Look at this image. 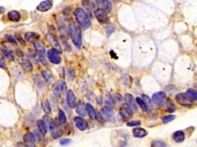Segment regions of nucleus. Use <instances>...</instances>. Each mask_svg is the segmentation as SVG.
Returning a JSON list of instances; mask_svg holds the SVG:
<instances>
[{"mask_svg":"<svg viewBox=\"0 0 197 147\" xmlns=\"http://www.w3.org/2000/svg\"><path fill=\"white\" fill-rule=\"evenodd\" d=\"M69 32L74 45L77 48H80L82 45V36L80 27L75 22H72L69 26Z\"/></svg>","mask_w":197,"mask_h":147,"instance_id":"1","label":"nucleus"},{"mask_svg":"<svg viewBox=\"0 0 197 147\" xmlns=\"http://www.w3.org/2000/svg\"><path fill=\"white\" fill-rule=\"evenodd\" d=\"M74 16L79 25L83 29H88L91 26V21L87 13L81 8L76 9L74 11Z\"/></svg>","mask_w":197,"mask_h":147,"instance_id":"2","label":"nucleus"},{"mask_svg":"<svg viewBox=\"0 0 197 147\" xmlns=\"http://www.w3.org/2000/svg\"><path fill=\"white\" fill-rule=\"evenodd\" d=\"M175 101L184 107H191L193 105V100L185 93H179L175 97Z\"/></svg>","mask_w":197,"mask_h":147,"instance_id":"3","label":"nucleus"},{"mask_svg":"<svg viewBox=\"0 0 197 147\" xmlns=\"http://www.w3.org/2000/svg\"><path fill=\"white\" fill-rule=\"evenodd\" d=\"M119 112L120 115V116L124 120H129V119H130L133 115V110L126 103L122 104V105L120 107Z\"/></svg>","mask_w":197,"mask_h":147,"instance_id":"4","label":"nucleus"},{"mask_svg":"<svg viewBox=\"0 0 197 147\" xmlns=\"http://www.w3.org/2000/svg\"><path fill=\"white\" fill-rule=\"evenodd\" d=\"M166 98V95L164 92H158L154 94L152 96V101L158 107H162Z\"/></svg>","mask_w":197,"mask_h":147,"instance_id":"5","label":"nucleus"},{"mask_svg":"<svg viewBox=\"0 0 197 147\" xmlns=\"http://www.w3.org/2000/svg\"><path fill=\"white\" fill-rule=\"evenodd\" d=\"M49 129L50 130L53 139H57L60 138L63 135V133H64V130H63V128L61 125L55 124V122H53L49 126Z\"/></svg>","mask_w":197,"mask_h":147,"instance_id":"6","label":"nucleus"},{"mask_svg":"<svg viewBox=\"0 0 197 147\" xmlns=\"http://www.w3.org/2000/svg\"><path fill=\"white\" fill-rule=\"evenodd\" d=\"M101 113L107 121L111 123H114L116 122L114 113L111 109L107 107H103L101 109Z\"/></svg>","mask_w":197,"mask_h":147,"instance_id":"7","label":"nucleus"},{"mask_svg":"<svg viewBox=\"0 0 197 147\" xmlns=\"http://www.w3.org/2000/svg\"><path fill=\"white\" fill-rule=\"evenodd\" d=\"M47 57L49 60L53 64H59L62 61L59 53L53 48L47 51Z\"/></svg>","mask_w":197,"mask_h":147,"instance_id":"8","label":"nucleus"},{"mask_svg":"<svg viewBox=\"0 0 197 147\" xmlns=\"http://www.w3.org/2000/svg\"><path fill=\"white\" fill-rule=\"evenodd\" d=\"M95 16L98 22L101 23H108L109 22V18L107 12L98 9L95 11Z\"/></svg>","mask_w":197,"mask_h":147,"instance_id":"9","label":"nucleus"},{"mask_svg":"<svg viewBox=\"0 0 197 147\" xmlns=\"http://www.w3.org/2000/svg\"><path fill=\"white\" fill-rule=\"evenodd\" d=\"M74 121L75 122L76 126L78 128V129L80 131H85L87 130L88 127V124L86 119H84L83 117L80 116H75L74 118Z\"/></svg>","mask_w":197,"mask_h":147,"instance_id":"10","label":"nucleus"},{"mask_svg":"<svg viewBox=\"0 0 197 147\" xmlns=\"http://www.w3.org/2000/svg\"><path fill=\"white\" fill-rule=\"evenodd\" d=\"M47 39L49 43L53 47V49H55V50L56 51H57L59 53L62 52V48L59 43L57 37L52 34H49L47 36Z\"/></svg>","mask_w":197,"mask_h":147,"instance_id":"11","label":"nucleus"},{"mask_svg":"<svg viewBox=\"0 0 197 147\" xmlns=\"http://www.w3.org/2000/svg\"><path fill=\"white\" fill-rule=\"evenodd\" d=\"M18 61L20 66L22 67L26 71L32 72L33 71L32 64L29 60H28L27 59L23 58V56H20L19 58Z\"/></svg>","mask_w":197,"mask_h":147,"instance_id":"12","label":"nucleus"},{"mask_svg":"<svg viewBox=\"0 0 197 147\" xmlns=\"http://www.w3.org/2000/svg\"><path fill=\"white\" fill-rule=\"evenodd\" d=\"M53 7V1L52 0H45L41 2L37 6V10L40 12H47L51 9Z\"/></svg>","mask_w":197,"mask_h":147,"instance_id":"13","label":"nucleus"},{"mask_svg":"<svg viewBox=\"0 0 197 147\" xmlns=\"http://www.w3.org/2000/svg\"><path fill=\"white\" fill-rule=\"evenodd\" d=\"M23 140L26 147H35V141L32 132H26L24 135Z\"/></svg>","mask_w":197,"mask_h":147,"instance_id":"14","label":"nucleus"},{"mask_svg":"<svg viewBox=\"0 0 197 147\" xmlns=\"http://www.w3.org/2000/svg\"><path fill=\"white\" fill-rule=\"evenodd\" d=\"M67 103L68 104V105L70 107H71L72 109L75 108L76 106V97L73 92V91L70 90L68 91L67 94Z\"/></svg>","mask_w":197,"mask_h":147,"instance_id":"15","label":"nucleus"},{"mask_svg":"<svg viewBox=\"0 0 197 147\" xmlns=\"http://www.w3.org/2000/svg\"><path fill=\"white\" fill-rule=\"evenodd\" d=\"M76 113H78L80 116H86L88 114L86 105L85 103L82 101H79L78 103L76 104Z\"/></svg>","mask_w":197,"mask_h":147,"instance_id":"16","label":"nucleus"},{"mask_svg":"<svg viewBox=\"0 0 197 147\" xmlns=\"http://www.w3.org/2000/svg\"><path fill=\"white\" fill-rule=\"evenodd\" d=\"M96 2L101 9L107 12H109L111 11L112 4L109 2V0H96Z\"/></svg>","mask_w":197,"mask_h":147,"instance_id":"17","label":"nucleus"},{"mask_svg":"<svg viewBox=\"0 0 197 147\" xmlns=\"http://www.w3.org/2000/svg\"><path fill=\"white\" fill-rule=\"evenodd\" d=\"M124 100L126 102V104H128L133 110L136 111L137 110V106L136 105V103L134 100V98H133L131 94L128 93L125 94L124 95Z\"/></svg>","mask_w":197,"mask_h":147,"instance_id":"18","label":"nucleus"},{"mask_svg":"<svg viewBox=\"0 0 197 147\" xmlns=\"http://www.w3.org/2000/svg\"><path fill=\"white\" fill-rule=\"evenodd\" d=\"M173 141L177 143H183L185 139V133L181 130H178V131H175L173 134Z\"/></svg>","mask_w":197,"mask_h":147,"instance_id":"19","label":"nucleus"},{"mask_svg":"<svg viewBox=\"0 0 197 147\" xmlns=\"http://www.w3.org/2000/svg\"><path fill=\"white\" fill-rule=\"evenodd\" d=\"M24 38L28 42L34 43L35 41L39 40L40 35L35 32H26L24 34Z\"/></svg>","mask_w":197,"mask_h":147,"instance_id":"20","label":"nucleus"},{"mask_svg":"<svg viewBox=\"0 0 197 147\" xmlns=\"http://www.w3.org/2000/svg\"><path fill=\"white\" fill-rule=\"evenodd\" d=\"M104 101L107 107L110 109H113L115 107V101L113 99V97H112V96L108 91L105 93Z\"/></svg>","mask_w":197,"mask_h":147,"instance_id":"21","label":"nucleus"},{"mask_svg":"<svg viewBox=\"0 0 197 147\" xmlns=\"http://www.w3.org/2000/svg\"><path fill=\"white\" fill-rule=\"evenodd\" d=\"M148 135L147 131L141 128H136L133 130V135L136 138H143Z\"/></svg>","mask_w":197,"mask_h":147,"instance_id":"22","label":"nucleus"},{"mask_svg":"<svg viewBox=\"0 0 197 147\" xmlns=\"http://www.w3.org/2000/svg\"><path fill=\"white\" fill-rule=\"evenodd\" d=\"M82 3L83 7L90 13L95 9V4L92 0H82Z\"/></svg>","mask_w":197,"mask_h":147,"instance_id":"23","label":"nucleus"},{"mask_svg":"<svg viewBox=\"0 0 197 147\" xmlns=\"http://www.w3.org/2000/svg\"><path fill=\"white\" fill-rule=\"evenodd\" d=\"M34 47H35V49H36V52H38V54H39V56L40 55L45 56V47H44V43H42L41 41H40L39 40L35 41L34 43Z\"/></svg>","mask_w":197,"mask_h":147,"instance_id":"24","label":"nucleus"},{"mask_svg":"<svg viewBox=\"0 0 197 147\" xmlns=\"http://www.w3.org/2000/svg\"><path fill=\"white\" fill-rule=\"evenodd\" d=\"M8 17L9 18V20L12 21V22H19V21L20 20L21 16L20 14L19 11H11L8 13Z\"/></svg>","mask_w":197,"mask_h":147,"instance_id":"25","label":"nucleus"},{"mask_svg":"<svg viewBox=\"0 0 197 147\" xmlns=\"http://www.w3.org/2000/svg\"><path fill=\"white\" fill-rule=\"evenodd\" d=\"M41 104L42 109L44 111V113L47 115H50L51 113V108L49 100L47 99L42 100Z\"/></svg>","mask_w":197,"mask_h":147,"instance_id":"26","label":"nucleus"},{"mask_svg":"<svg viewBox=\"0 0 197 147\" xmlns=\"http://www.w3.org/2000/svg\"><path fill=\"white\" fill-rule=\"evenodd\" d=\"M36 125L38 128V131L41 133V134L45 135L47 132V128L45 125L43 120H38L36 121Z\"/></svg>","mask_w":197,"mask_h":147,"instance_id":"27","label":"nucleus"},{"mask_svg":"<svg viewBox=\"0 0 197 147\" xmlns=\"http://www.w3.org/2000/svg\"><path fill=\"white\" fill-rule=\"evenodd\" d=\"M37 53L38 52L32 50V49H29L27 52V55L29 56V57L31 59L32 61H33L35 63V64H38L39 62V56Z\"/></svg>","mask_w":197,"mask_h":147,"instance_id":"28","label":"nucleus"},{"mask_svg":"<svg viewBox=\"0 0 197 147\" xmlns=\"http://www.w3.org/2000/svg\"><path fill=\"white\" fill-rule=\"evenodd\" d=\"M86 109H87V113H88L89 118L92 120H95L96 119V112L94 109V107L91 105L90 103H86Z\"/></svg>","mask_w":197,"mask_h":147,"instance_id":"29","label":"nucleus"},{"mask_svg":"<svg viewBox=\"0 0 197 147\" xmlns=\"http://www.w3.org/2000/svg\"><path fill=\"white\" fill-rule=\"evenodd\" d=\"M122 82L124 85L130 88L132 85V79L129 75L124 74L122 76Z\"/></svg>","mask_w":197,"mask_h":147,"instance_id":"30","label":"nucleus"},{"mask_svg":"<svg viewBox=\"0 0 197 147\" xmlns=\"http://www.w3.org/2000/svg\"><path fill=\"white\" fill-rule=\"evenodd\" d=\"M41 74H42V76H43L45 81H47V82L51 83L53 81V76L52 74L49 71H48L47 70H46V69L42 70Z\"/></svg>","mask_w":197,"mask_h":147,"instance_id":"31","label":"nucleus"},{"mask_svg":"<svg viewBox=\"0 0 197 147\" xmlns=\"http://www.w3.org/2000/svg\"><path fill=\"white\" fill-rule=\"evenodd\" d=\"M1 51H2V54H3L4 56L7 59H8L9 61H13L15 60V57H14V56L13 55V54L10 51H9L8 50H7L6 48H2Z\"/></svg>","mask_w":197,"mask_h":147,"instance_id":"32","label":"nucleus"},{"mask_svg":"<svg viewBox=\"0 0 197 147\" xmlns=\"http://www.w3.org/2000/svg\"><path fill=\"white\" fill-rule=\"evenodd\" d=\"M34 82L36 84V86H38V88H43L45 86V84L44 82V81L41 79L40 76H39V75H36L34 78Z\"/></svg>","mask_w":197,"mask_h":147,"instance_id":"33","label":"nucleus"},{"mask_svg":"<svg viewBox=\"0 0 197 147\" xmlns=\"http://www.w3.org/2000/svg\"><path fill=\"white\" fill-rule=\"evenodd\" d=\"M58 119H59V122L61 124H65L67 122V116H66V115L65 113V112L63 111L62 110H61V109L59 110Z\"/></svg>","mask_w":197,"mask_h":147,"instance_id":"34","label":"nucleus"},{"mask_svg":"<svg viewBox=\"0 0 197 147\" xmlns=\"http://www.w3.org/2000/svg\"><path fill=\"white\" fill-rule=\"evenodd\" d=\"M67 76H68V78L69 80L73 81L75 79V76H76L75 71H74V69L72 67H67Z\"/></svg>","mask_w":197,"mask_h":147,"instance_id":"35","label":"nucleus"},{"mask_svg":"<svg viewBox=\"0 0 197 147\" xmlns=\"http://www.w3.org/2000/svg\"><path fill=\"white\" fill-rule=\"evenodd\" d=\"M142 97H143L142 100H143V101L146 104L148 110L151 109L152 108V103L151 100L150 99V97L149 96H147L145 94H143L142 95Z\"/></svg>","mask_w":197,"mask_h":147,"instance_id":"36","label":"nucleus"},{"mask_svg":"<svg viewBox=\"0 0 197 147\" xmlns=\"http://www.w3.org/2000/svg\"><path fill=\"white\" fill-rule=\"evenodd\" d=\"M167 145L165 142L159 140H154L151 143V147H166Z\"/></svg>","mask_w":197,"mask_h":147,"instance_id":"37","label":"nucleus"},{"mask_svg":"<svg viewBox=\"0 0 197 147\" xmlns=\"http://www.w3.org/2000/svg\"><path fill=\"white\" fill-rule=\"evenodd\" d=\"M136 102L139 105V106L141 108V109L143 110V111H145L146 112L148 110V109H147V107L146 105V104L145 103V102L143 101V100H142V98H141L139 97H136Z\"/></svg>","mask_w":197,"mask_h":147,"instance_id":"38","label":"nucleus"},{"mask_svg":"<svg viewBox=\"0 0 197 147\" xmlns=\"http://www.w3.org/2000/svg\"><path fill=\"white\" fill-rule=\"evenodd\" d=\"M175 118H176V116H175V115H166V116H162L161 119H162V120L164 124H167V123H169V122L173 121V120H175Z\"/></svg>","mask_w":197,"mask_h":147,"instance_id":"39","label":"nucleus"},{"mask_svg":"<svg viewBox=\"0 0 197 147\" xmlns=\"http://www.w3.org/2000/svg\"><path fill=\"white\" fill-rule=\"evenodd\" d=\"M43 122H44L47 128H49V126L54 122L53 119L47 115L43 116Z\"/></svg>","mask_w":197,"mask_h":147,"instance_id":"40","label":"nucleus"},{"mask_svg":"<svg viewBox=\"0 0 197 147\" xmlns=\"http://www.w3.org/2000/svg\"><path fill=\"white\" fill-rule=\"evenodd\" d=\"M186 94L190 97H191L193 100H196V99H197V94H196V91L194 90V89H193V88L187 89Z\"/></svg>","mask_w":197,"mask_h":147,"instance_id":"41","label":"nucleus"},{"mask_svg":"<svg viewBox=\"0 0 197 147\" xmlns=\"http://www.w3.org/2000/svg\"><path fill=\"white\" fill-rule=\"evenodd\" d=\"M32 134L34 138L35 143H40L41 141V133L38 130H35L34 132H32Z\"/></svg>","mask_w":197,"mask_h":147,"instance_id":"42","label":"nucleus"},{"mask_svg":"<svg viewBox=\"0 0 197 147\" xmlns=\"http://www.w3.org/2000/svg\"><path fill=\"white\" fill-rule=\"evenodd\" d=\"M52 92L53 93V94L55 95V96L57 98H60L61 97V92L59 86L56 85V84H54L52 86Z\"/></svg>","mask_w":197,"mask_h":147,"instance_id":"43","label":"nucleus"},{"mask_svg":"<svg viewBox=\"0 0 197 147\" xmlns=\"http://www.w3.org/2000/svg\"><path fill=\"white\" fill-rule=\"evenodd\" d=\"M59 85L61 92L63 94H66L67 92V86L66 82L64 81H60L59 82Z\"/></svg>","mask_w":197,"mask_h":147,"instance_id":"44","label":"nucleus"},{"mask_svg":"<svg viewBox=\"0 0 197 147\" xmlns=\"http://www.w3.org/2000/svg\"><path fill=\"white\" fill-rule=\"evenodd\" d=\"M166 110L168 113H173L175 110V107L173 103L171 101H168L166 103Z\"/></svg>","mask_w":197,"mask_h":147,"instance_id":"45","label":"nucleus"},{"mask_svg":"<svg viewBox=\"0 0 197 147\" xmlns=\"http://www.w3.org/2000/svg\"><path fill=\"white\" fill-rule=\"evenodd\" d=\"M5 38L8 40L9 43H13V44H15V45H16V44H17V39L14 37H13L11 35H9V34H6L5 36Z\"/></svg>","mask_w":197,"mask_h":147,"instance_id":"46","label":"nucleus"},{"mask_svg":"<svg viewBox=\"0 0 197 147\" xmlns=\"http://www.w3.org/2000/svg\"><path fill=\"white\" fill-rule=\"evenodd\" d=\"M141 121L140 120H133L131 122H128L126 124V125L129 127H135V126H138V125H141Z\"/></svg>","mask_w":197,"mask_h":147,"instance_id":"47","label":"nucleus"},{"mask_svg":"<svg viewBox=\"0 0 197 147\" xmlns=\"http://www.w3.org/2000/svg\"><path fill=\"white\" fill-rule=\"evenodd\" d=\"M105 28H106V33L108 36H110V35L114 32V27L108 24L105 27Z\"/></svg>","mask_w":197,"mask_h":147,"instance_id":"48","label":"nucleus"},{"mask_svg":"<svg viewBox=\"0 0 197 147\" xmlns=\"http://www.w3.org/2000/svg\"><path fill=\"white\" fill-rule=\"evenodd\" d=\"M112 97H113L114 101H117V102L122 101L123 99L122 95L119 93H115L113 96H112Z\"/></svg>","mask_w":197,"mask_h":147,"instance_id":"49","label":"nucleus"},{"mask_svg":"<svg viewBox=\"0 0 197 147\" xmlns=\"http://www.w3.org/2000/svg\"><path fill=\"white\" fill-rule=\"evenodd\" d=\"M70 142H71V140H70V139H67V138L62 139L60 141V145L61 146H65V145H68Z\"/></svg>","mask_w":197,"mask_h":147,"instance_id":"50","label":"nucleus"},{"mask_svg":"<svg viewBox=\"0 0 197 147\" xmlns=\"http://www.w3.org/2000/svg\"><path fill=\"white\" fill-rule=\"evenodd\" d=\"M96 119H97V120L98 122H99L100 123L104 122V118H103V116L101 115V113H100V112H97V113H96Z\"/></svg>","mask_w":197,"mask_h":147,"instance_id":"51","label":"nucleus"},{"mask_svg":"<svg viewBox=\"0 0 197 147\" xmlns=\"http://www.w3.org/2000/svg\"><path fill=\"white\" fill-rule=\"evenodd\" d=\"M6 67V63L5 60L3 58V56L0 54V67L2 68H5Z\"/></svg>","mask_w":197,"mask_h":147,"instance_id":"52","label":"nucleus"},{"mask_svg":"<svg viewBox=\"0 0 197 147\" xmlns=\"http://www.w3.org/2000/svg\"><path fill=\"white\" fill-rule=\"evenodd\" d=\"M39 60L43 64L44 66H47V61L45 59V56H42V55H40L39 56Z\"/></svg>","mask_w":197,"mask_h":147,"instance_id":"53","label":"nucleus"},{"mask_svg":"<svg viewBox=\"0 0 197 147\" xmlns=\"http://www.w3.org/2000/svg\"><path fill=\"white\" fill-rule=\"evenodd\" d=\"M62 42L63 45H65V48L67 49L68 51H70V50H71V48H70V47L69 46V45L68 44V43H67V42L66 41V40H65V39H62Z\"/></svg>","mask_w":197,"mask_h":147,"instance_id":"54","label":"nucleus"},{"mask_svg":"<svg viewBox=\"0 0 197 147\" xmlns=\"http://www.w3.org/2000/svg\"><path fill=\"white\" fill-rule=\"evenodd\" d=\"M97 102L98 105H101L103 102H102V97L101 96H98L97 98Z\"/></svg>","mask_w":197,"mask_h":147,"instance_id":"55","label":"nucleus"},{"mask_svg":"<svg viewBox=\"0 0 197 147\" xmlns=\"http://www.w3.org/2000/svg\"><path fill=\"white\" fill-rule=\"evenodd\" d=\"M16 147H26V146L25 145L24 143H18L16 145Z\"/></svg>","mask_w":197,"mask_h":147,"instance_id":"56","label":"nucleus"},{"mask_svg":"<svg viewBox=\"0 0 197 147\" xmlns=\"http://www.w3.org/2000/svg\"><path fill=\"white\" fill-rule=\"evenodd\" d=\"M4 12H5V8L2 6H0V15H2V14H3Z\"/></svg>","mask_w":197,"mask_h":147,"instance_id":"57","label":"nucleus"},{"mask_svg":"<svg viewBox=\"0 0 197 147\" xmlns=\"http://www.w3.org/2000/svg\"><path fill=\"white\" fill-rule=\"evenodd\" d=\"M118 1H120V0H118Z\"/></svg>","mask_w":197,"mask_h":147,"instance_id":"58","label":"nucleus"},{"mask_svg":"<svg viewBox=\"0 0 197 147\" xmlns=\"http://www.w3.org/2000/svg\"><path fill=\"white\" fill-rule=\"evenodd\" d=\"M50 147H53V146H50Z\"/></svg>","mask_w":197,"mask_h":147,"instance_id":"59","label":"nucleus"}]
</instances>
